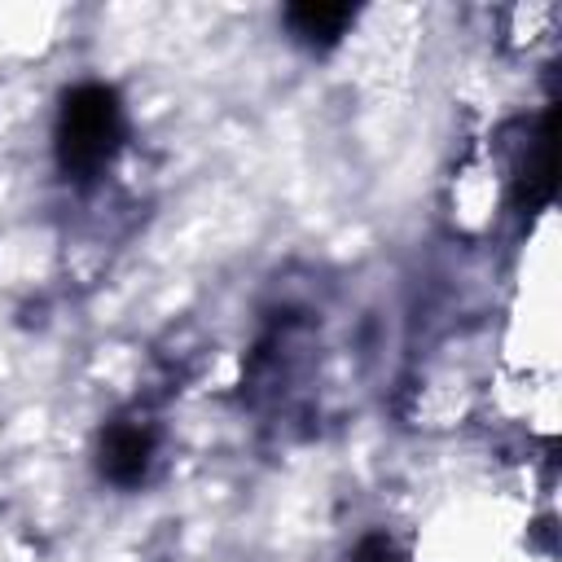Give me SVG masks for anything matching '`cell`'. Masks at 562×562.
Instances as JSON below:
<instances>
[{
    "label": "cell",
    "instance_id": "obj_1",
    "mask_svg": "<svg viewBox=\"0 0 562 562\" xmlns=\"http://www.w3.org/2000/svg\"><path fill=\"white\" fill-rule=\"evenodd\" d=\"M127 145V105L114 83L83 79L57 97L53 114V162L66 184H97Z\"/></svg>",
    "mask_w": 562,
    "mask_h": 562
},
{
    "label": "cell",
    "instance_id": "obj_2",
    "mask_svg": "<svg viewBox=\"0 0 562 562\" xmlns=\"http://www.w3.org/2000/svg\"><path fill=\"white\" fill-rule=\"evenodd\" d=\"M158 448H162V426L140 408H123L97 430L92 461H97L101 483L119 492H136L149 483L158 465Z\"/></svg>",
    "mask_w": 562,
    "mask_h": 562
},
{
    "label": "cell",
    "instance_id": "obj_3",
    "mask_svg": "<svg viewBox=\"0 0 562 562\" xmlns=\"http://www.w3.org/2000/svg\"><path fill=\"white\" fill-rule=\"evenodd\" d=\"M558 176V114L544 110L536 136L527 140V154L518 162V176H514V202L518 211H540L553 202V180Z\"/></svg>",
    "mask_w": 562,
    "mask_h": 562
},
{
    "label": "cell",
    "instance_id": "obj_4",
    "mask_svg": "<svg viewBox=\"0 0 562 562\" xmlns=\"http://www.w3.org/2000/svg\"><path fill=\"white\" fill-rule=\"evenodd\" d=\"M360 9L356 4H329V0H299L281 9V26L290 31V40L307 53H329L342 44V35L356 26Z\"/></svg>",
    "mask_w": 562,
    "mask_h": 562
},
{
    "label": "cell",
    "instance_id": "obj_5",
    "mask_svg": "<svg viewBox=\"0 0 562 562\" xmlns=\"http://www.w3.org/2000/svg\"><path fill=\"white\" fill-rule=\"evenodd\" d=\"M351 562H408V553H404L386 531H369V536L356 540Z\"/></svg>",
    "mask_w": 562,
    "mask_h": 562
}]
</instances>
